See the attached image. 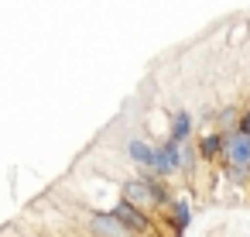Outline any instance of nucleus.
Listing matches in <instances>:
<instances>
[{"instance_id": "f257e3e1", "label": "nucleus", "mask_w": 250, "mask_h": 237, "mask_svg": "<svg viewBox=\"0 0 250 237\" xmlns=\"http://www.w3.org/2000/svg\"><path fill=\"white\" fill-rule=\"evenodd\" d=\"M223 158L229 165V179L233 182H247L250 179V134L247 131H229L226 134V148H223Z\"/></svg>"}, {"instance_id": "f03ea898", "label": "nucleus", "mask_w": 250, "mask_h": 237, "mask_svg": "<svg viewBox=\"0 0 250 237\" xmlns=\"http://www.w3.org/2000/svg\"><path fill=\"white\" fill-rule=\"evenodd\" d=\"M182 165H185L182 144H175V141H165L161 148H154V158H151V172H158V179H165V175L178 172Z\"/></svg>"}, {"instance_id": "7ed1b4c3", "label": "nucleus", "mask_w": 250, "mask_h": 237, "mask_svg": "<svg viewBox=\"0 0 250 237\" xmlns=\"http://www.w3.org/2000/svg\"><path fill=\"white\" fill-rule=\"evenodd\" d=\"M113 216L130 230V234H147L151 230V216L141 210V206H134V203H127V199H120L117 206H113Z\"/></svg>"}, {"instance_id": "20e7f679", "label": "nucleus", "mask_w": 250, "mask_h": 237, "mask_svg": "<svg viewBox=\"0 0 250 237\" xmlns=\"http://www.w3.org/2000/svg\"><path fill=\"white\" fill-rule=\"evenodd\" d=\"M89 227H93V234H96V237H130V230H127L113 213H93Z\"/></svg>"}, {"instance_id": "39448f33", "label": "nucleus", "mask_w": 250, "mask_h": 237, "mask_svg": "<svg viewBox=\"0 0 250 237\" xmlns=\"http://www.w3.org/2000/svg\"><path fill=\"white\" fill-rule=\"evenodd\" d=\"M188 134H192V114H188V110H175V114H171V131H168V141L182 144Z\"/></svg>"}, {"instance_id": "423d86ee", "label": "nucleus", "mask_w": 250, "mask_h": 237, "mask_svg": "<svg viewBox=\"0 0 250 237\" xmlns=\"http://www.w3.org/2000/svg\"><path fill=\"white\" fill-rule=\"evenodd\" d=\"M223 148H226V134H219V131H209V134L199 141V151H202L206 162H212L216 155H223Z\"/></svg>"}, {"instance_id": "0eeeda50", "label": "nucleus", "mask_w": 250, "mask_h": 237, "mask_svg": "<svg viewBox=\"0 0 250 237\" xmlns=\"http://www.w3.org/2000/svg\"><path fill=\"white\" fill-rule=\"evenodd\" d=\"M127 155H130V162H137V165H144V168H151V158H154V148H151V144H144V141H127Z\"/></svg>"}, {"instance_id": "6e6552de", "label": "nucleus", "mask_w": 250, "mask_h": 237, "mask_svg": "<svg viewBox=\"0 0 250 237\" xmlns=\"http://www.w3.org/2000/svg\"><path fill=\"white\" fill-rule=\"evenodd\" d=\"M188 223H192V210H188V203H185V199H175V234H182Z\"/></svg>"}, {"instance_id": "1a4fd4ad", "label": "nucleus", "mask_w": 250, "mask_h": 237, "mask_svg": "<svg viewBox=\"0 0 250 237\" xmlns=\"http://www.w3.org/2000/svg\"><path fill=\"white\" fill-rule=\"evenodd\" d=\"M219 120H223V127H229V124L236 120V114H233V110H223V114H219Z\"/></svg>"}, {"instance_id": "9d476101", "label": "nucleus", "mask_w": 250, "mask_h": 237, "mask_svg": "<svg viewBox=\"0 0 250 237\" xmlns=\"http://www.w3.org/2000/svg\"><path fill=\"white\" fill-rule=\"evenodd\" d=\"M240 131H247V134H250V110L240 117Z\"/></svg>"}]
</instances>
